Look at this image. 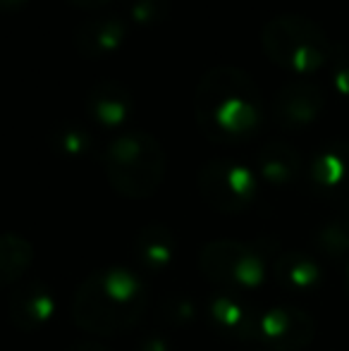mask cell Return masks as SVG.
Returning a JSON list of instances; mask_svg holds the SVG:
<instances>
[{"label": "cell", "mask_w": 349, "mask_h": 351, "mask_svg": "<svg viewBox=\"0 0 349 351\" xmlns=\"http://www.w3.org/2000/svg\"><path fill=\"white\" fill-rule=\"evenodd\" d=\"M53 143L58 151L67 153V156H82L91 148V134L86 127L77 125V122H62L53 130Z\"/></svg>", "instance_id": "obj_15"}, {"label": "cell", "mask_w": 349, "mask_h": 351, "mask_svg": "<svg viewBox=\"0 0 349 351\" xmlns=\"http://www.w3.org/2000/svg\"><path fill=\"white\" fill-rule=\"evenodd\" d=\"M86 110L103 130H117L127 125L134 110V96L120 79H101L86 93Z\"/></svg>", "instance_id": "obj_8"}, {"label": "cell", "mask_w": 349, "mask_h": 351, "mask_svg": "<svg viewBox=\"0 0 349 351\" xmlns=\"http://www.w3.org/2000/svg\"><path fill=\"white\" fill-rule=\"evenodd\" d=\"M72 351H106V347H96V344H82V347H75Z\"/></svg>", "instance_id": "obj_20"}, {"label": "cell", "mask_w": 349, "mask_h": 351, "mask_svg": "<svg viewBox=\"0 0 349 351\" xmlns=\"http://www.w3.org/2000/svg\"><path fill=\"white\" fill-rule=\"evenodd\" d=\"M103 167L117 194L127 199H149L165 177V151L149 132L130 130L106 146Z\"/></svg>", "instance_id": "obj_3"}, {"label": "cell", "mask_w": 349, "mask_h": 351, "mask_svg": "<svg viewBox=\"0 0 349 351\" xmlns=\"http://www.w3.org/2000/svg\"><path fill=\"white\" fill-rule=\"evenodd\" d=\"M299 167H302L299 153L289 143L270 141L258 151V170L273 184H287V182H292L297 177Z\"/></svg>", "instance_id": "obj_11"}, {"label": "cell", "mask_w": 349, "mask_h": 351, "mask_svg": "<svg viewBox=\"0 0 349 351\" xmlns=\"http://www.w3.org/2000/svg\"><path fill=\"white\" fill-rule=\"evenodd\" d=\"M70 5H75V8H82V10H93V8H101L103 3H108V0H67Z\"/></svg>", "instance_id": "obj_19"}, {"label": "cell", "mask_w": 349, "mask_h": 351, "mask_svg": "<svg viewBox=\"0 0 349 351\" xmlns=\"http://www.w3.org/2000/svg\"><path fill=\"white\" fill-rule=\"evenodd\" d=\"M323 108L326 93L313 82H289L273 98V117L285 130H304L313 125Z\"/></svg>", "instance_id": "obj_7"}, {"label": "cell", "mask_w": 349, "mask_h": 351, "mask_svg": "<svg viewBox=\"0 0 349 351\" xmlns=\"http://www.w3.org/2000/svg\"><path fill=\"white\" fill-rule=\"evenodd\" d=\"M349 170V153L345 148L330 146L321 151L313 160V180L321 186H333L347 175Z\"/></svg>", "instance_id": "obj_13"}, {"label": "cell", "mask_w": 349, "mask_h": 351, "mask_svg": "<svg viewBox=\"0 0 349 351\" xmlns=\"http://www.w3.org/2000/svg\"><path fill=\"white\" fill-rule=\"evenodd\" d=\"M261 48L265 58L282 70L311 74L330 62L333 41L313 19L302 14H278L261 29Z\"/></svg>", "instance_id": "obj_4"}, {"label": "cell", "mask_w": 349, "mask_h": 351, "mask_svg": "<svg viewBox=\"0 0 349 351\" xmlns=\"http://www.w3.org/2000/svg\"><path fill=\"white\" fill-rule=\"evenodd\" d=\"M201 268L213 282L228 287H252L261 280V265L256 256L234 241H215L206 246L201 256Z\"/></svg>", "instance_id": "obj_6"}, {"label": "cell", "mask_w": 349, "mask_h": 351, "mask_svg": "<svg viewBox=\"0 0 349 351\" xmlns=\"http://www.w3.org/2000/svg\"><path fill=\"white\" fill-rule=\"evenodd\" d=\"M34 249L24 237L3 234L0 237V287L17 282L32 265Z\"/></svg>", "instance_id": "obj_12"}, {"label": "cell", "mask_w": 349, "mask_h": 351, "mask_svg": "<svg viewBox=\"0 0 349 351\" xmlns=\"http://www.w3.org/2000/svg\"><path fill=\"white\" fill-rule=\"evenodd\" d=\"M173 10L170 0H132L130 3V17L134 19L141 27H149V24H158Z\"/></svg>", "instance_id": "obj_16"}, {"label": "cell", "mask_w": 349, "mask_h": 351, "mask_svg": "<svg viewBox=\"0 0 349 351\" xmlns=\"http://www.w3.org/2000/svg\"><path fill=\"white\" fill-rule=\"evenodd\" d=\"M12 323L24 330H36L53 315V296L43 285H27L10 299Z\"/></svg>", "instance_id": "obj_10"}, {"label": "cell", "mask_w": 349, "mask_h": 351, "mask_svg": "<svg viewBox=\"0 0 349 351\" xmlns=\"http://www.w3.org/2000/svg\"><path fill=\"white\" fill-rule=\"evenodd\" d=\"M127 24L117 14H96L75 29V48L84 58H106L122 48Z\"/></svg>", "instance_id": "obj_9"}, {"label": "cell", "mask_w": 349, "mask_h": 351, "mask_svg": "<svg viewBox=\"0 0 349 351\" xmlns=\"http://www.w3.org/2000/svg\"><path fill=\"white\" fill-rule=\"evenodd\" d=\"M29 0H0V12L3 14H12L19 12L22 8H27Z\"/></svg>", "instance_id": "obj_18"}, {"label": "cell", "mask_w": 349, "mask_h": 351, "mask_svg": "<svg viewBox=\"0 0 349 351\" xmlns=\"http://www.w3.org/2000/svg\"><path fill=\"white\" fill-rule=\"evenodd\" d=\"M330 79L333 86L349 98V46L345 43H333V53H330Z\"/></svg>", "instance_id": "obj_17"}, {"label": "cell", "mask_w": 349, "mask_h": 351, "mask_svg": "<svg viewBox=\"0 0 349 351\" xmlns=\"http://www.w3.org/2000/svg\"><path fill=\"white\" fill-rule=\"evenodd\" d=\"M199 191L208 206L223 213H239L252 204L256 180L252 170L234 160H208L199 170Z\"/></svg>", "instance_id": "obj_5"}, {"label": "cell", "mask_w": 349, "mask_h": 351, "mask_svg": "<svg viewBox=\"0 0 349 351\" xmlns=\"http://www.w3.org/2000/svg\"><path fill=\"white\" fill-rule=\"evenodd\" d=\"M194 115L201 134L215 143L252 139L263 122V96L249 72L218 65L196 84Z\"/></svg>", "instance_id": "obj_1"}, {"label": "cell", "mask_w": 349, "mask_h": 351, "mask_svg": "<svg viewBox=\"0 0 349 351\" xmlns=\"http://www.w3.org/2000/svg\"><path fill=\"white\" fill-rule=\"evenodd\" d=\"M141 244H149V246H141V258L151 265V268H160L170 261V232H165L163 227H146L139 237Z\"/></svg>", "instance_id": "obj_14"}, {"label": "cell", "mask_w": 349, "mask_h": 351, "mask_svg": "<svg viewBox=\"0 0 349 351\" xmlns=\"http://www.w3.org/2000/svg\"><path fill=\"white\" fill-rule=\"evenodd\" d=\"M144 285L130 270H98L82 282L72 304V318L80 328L98 335L125 332L144 315Z\"/></svg>", "instance_id": "obj_2"}]
</instances>
